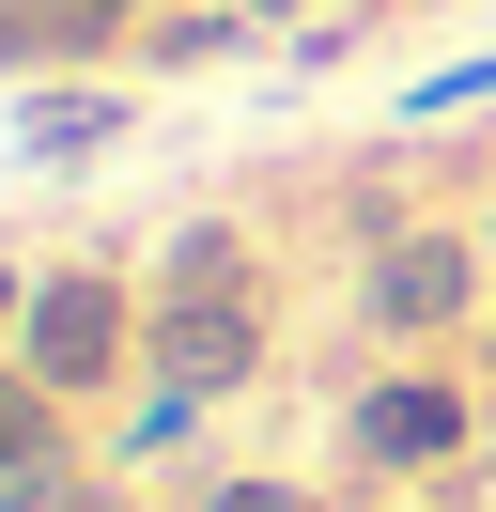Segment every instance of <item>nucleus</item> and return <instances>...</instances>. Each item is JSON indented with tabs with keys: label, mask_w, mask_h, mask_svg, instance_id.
I'll use <instances>...</instances> for the list:
<instances>
[{
	"label": "nucleus",
	"mask_w": 496,
	"mask_h": 512,
	"mask_svg": "<svg viewBox=\"0 0 496 512\" xmlns=\"http://www.w3.org/2000/svg\"><path fill=\"white\" fill-rule=\"evenodd\" d=\"M481 94H496V47H481V63H434V78H419V94H403V109H419V125H434V109H481Z\"/></svg>",
	"instance_id": "nucleus-12"
},
{
	"label": "nucleus",
	"mask_w": 496,
	"mask_h": 512,
	"mask_svg": "<svg viewBox=\"0 0 496 512\" xmlns=\"http://www.w3.org/2000/svg\"><path fill=\"white\" fill-rule=\"evenodd\" d=\"M202 512H310V481H279V466H248V481H202Z\"/></svg>",
	"instance_id": "nucleus-11"
},
{
	"label": "nucleus",
	"mask_w": 496,
	"mask_h": 512,
	"mask_svg": "<svg viewBox=\"0 0 496 512\" xmlns=\"http://www.w3.org/2000/svg\"><path fill=\"white\" fill-rule=\"evenodd\" d=\"M140 326H155V295H124V264H47L0 357H16V373H47L62 404H109V388L140 373Z\"/></svg>",
	"instance_id": "nucleus-1"
},
{
	"label": "nucleus",
	"mask_w": 496,
	"mask_h": 512,
	"mask_svg": "<svg viewBox=\"0 0 496 512\" xmlns=\"http://www.w3.org/2000/svg\"><path fill=\"white\" fill-rule=\"evenodd\" d=\"M264 280H233V295H155V326H140V373L155 388H202V404H233L248 373H264Z\"/></svg>",
	"instance_id": "nucleus-4"
},
{
	"label": "nucleus",
	"mask_w": 496,
	"mask_h": 512,
	"mask_svg": "<svg viewBox=\"0 0 496 512\" xmlns=\"http://www.w3.org/2000/svg\"><path fill=\"white\" fill-rule=\"evenodd\" d=\"M16 16H47V0H16Z\"/></svg>",
	"instance_id": "nucleus-15"
},
{
	"label": "nucleus",
	"mask_w": 496,
	"mask_h": 512,
	"mask_svg": "<svg viewBox=\"0 0 496 512\" xmlns=\"http://www.w3.org/2000/svg\"><path fill=\"white\" fill-rule=\"evenodd\" d=\"M16 311H31V264H16V249H0V342H16Z\"/></svg>",
	"instance_id": "nucleus-13"
},
{
	"label": "nucleus",
	"mask_w": 496,
	"mask_h": 512,
	"mask_svg": "<svg viewBox=\"0 0 496 512\" xmlns=\"http://www.w3.org/2000/svg\"><path fill=\"white\" fill-rule=\"evenodd\" d=\"M233 280H264V264H248V233H233V218H186L171 249H155L140 295H233Z\"/></svg>",
	"instance_id": "nucleus-6"
},
{
	"label": "nucleus",
	"mask_w": 496,
	"mask_h": 512,
	"mask_svg": "<svg viewBox=\"0 0 496 512\" xmlns=\"http://www.w3.org/2000/svg\"><path fill=\"white\" fill-rule=\"evenodd\" d=\"M124 125H140V94H124V78H93V94H16V125H0V140H16L31 171H78V156H109Z\"/></svg>",
	"instance_id": "nucleus-5"
},
{
	"label": "nucleus",
	"mask_w": 496,
	"mask_h": 512,
	"mask_svg": "<svg viewBox=\"0 0 496 512\" xmlns=\"http://www.w3.org/2000/svg\"><path fill=\"white\" fill-rule=\"evenodd\" d=\"M481 311V233H372L357 249V326L372 342H450Z\"/></svg>",
	"instance_id": "nucleus-3"
},
{
	"label": "nucleus",
	"mask_w": 496,
	"mask_h": 512,
	"mask_svg": "<svg viewBox=\"0 0 496 512\" xmlns=\"http://www.w3.org/2000/svg\"><path fill=\"white\" fill-rule=\"evenodd\" d=\"M47 450H78V435H62V388L0 357V481H16V466H47Z\"/></svg>",
	"instance_id": "nucleus-7"
},
{
	"label": "nucleus",
	"mask_w": 496,
	"mask_h": 512,
	"mask_svg": "<svg viewBox=\"0 0 496 512\" xmlns=\"http://www.w3.org/2000/svg\"><path fill=\"white\" fill-rule=\"evenodd\" d=\"M0 512H124V481L93 466V450H47V466H16V481H0Z\"/></svg>",
	"instance_id": "nucleus-8"
},
{
	"label": "nucleus",
	"mask_w": 496,
	"mask_h": 512,
	"mask_svg": "<svg viewBox=\"0 0 496 512\" xmlns=\"http://www.w3.org/2000/svg\"><path fill=\"white\" fill-rule=\"evenodd\" d=\"M248 16H310V0H248Z\"/></svg>",
	"instance_id": "nucleus-14"
},
{
	"label": "nucleus",
	"mask_w": 496,
	"mask_h": 512,
	"mask_svg": "<svg viewBox=\"0 0 496 512\" xmlns=\"http://www.w3.org/2000/svg\"><path fill=\"white\" fill-rule=\"evenodd\" d=\"M202 419H217L202 388H155V373H140V419H124V466H155V450H186Z\"/></svg>",
	"instance_id": "nucleus-10"
},
{
	"label": "nucleus",
	"mask_w": 496,
	"mask_h": 512,
	"mask_svg": "<svg viewBox=\"0 0 496 512\" xmlns=\"http://www.w3.org/2000/svg\"><path fill=\"white\" fill-rule=\"evenodd\" d=\"M248 32H264L248 0H186V16H155V32H140V63H217V47H248Z\"/></svg>",
	"instance_id": "nucleus-9"
},
{
	"label": "nucleus",
	"mask_w": 496,
	"mask_h": 512,
	"mask_svg": "<svg viewBox=\"0 0 496 512\" xmlns=\"http://www.w3.org/2000/svg\"><path fill=\"white\" fill-rule=\"evenodd\" d=\"M465 435H481V388L465 373H372L341 404V466L357 481H434V466H465Z\"/></svg>",
	"instance_id": "nucleus-2"
}]
</instances>
